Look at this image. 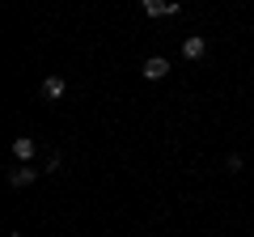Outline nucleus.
<instances>
[{"label":"nucleus","mask_w":254,"mask_h":237,"mask_svg":"<svg viewBox=\"0 0 254 237\" xmlns=\"http://www.w3.org/2000/svg\"><path fill=\"white\" fill-rule=\"evenodd\" d=\"M182 55H187L190 64L203 59V55H208V38H203V34H187V38H182Z\"/></svg>","instance_id":"obj_1"},{"label":"nucleus","mask_w":254,"mask_h":237,"mask_svg":"<svg viewBox=\"0 0 254 237\" xmlns=\"http://www.w3.org/2000/svg\"><path fill=\"white\" fill-rule=\"evenodd\" d=\"M140 72H144V81H161V76L170 72V59H165V55H148L144 64H140Z\"/></svg>","instance_id":"obj_2"},{"label":"nucleus","mask_w":254,"mask_h":237,"mask_svg":"<svg viewBox=\"0 0 254 237\" xmlns=\"http://www.w3.org/2000/svg\"><path fill=\"white\" fill-rule=\"evenodd\" d=\"M34 153H38V144H34L30 136H17V140H13V157H17L21 165H30V157H34Z\"/></svg>","instance_id":"obj_3"},{"label":"nucleus","mask_w":254,"mask_h":237,"mask_svg":"<svg viewBox=\"0 0 254 237\" xmlns=\"http://www.w3.org/2000/svg\"><path fill=\"white\" fill-rule=\"evenodd\" d=\"M64 93H68V85H64V76H47V81H43V98H47V102H60Z\"/></svg>","instance_id":"obj_4"},{"label":"nucleus","mask_w":254,"mask_h":237,"mask_svg":"<svg viewBox=\"0 0 254 237\" xmlns=\"http://www.w3.org/2000/svg\"><path fill=\"white\" fill-rule=\"evenodd\" d=\"M38 178V170H30V165H21V170H9V186H30Z\"/></svg>","instance_id":"obj_5"},{"label":"nucleus","mask_w":254,"mask_h":237,"mask_svg":"<svg viewBox=\"0 0 254 237\" xmlns=\"http://www.w3.org/2000/svg\"><path fill=\"white\" fill-rule=\"evenodd\" d=\"M140 9H144L148 17H161V13L170 17V0H140Z\"/></svg>","instance_id":"obj_6"},{"label":"nucleus","mask_w":254,"mask_h":237,"mask_svg":"<svg viewBox=\"0 0 254 237\" xmlns=\"http://www.w3.org/2000/svg\"><path fill=\"white\" fill-rule=\"evenodd\" d=\"M64 170V161H60V153H51V157H47V174H60Z\"/></svg>","instance_id":"obj_7"}]
</instances>
